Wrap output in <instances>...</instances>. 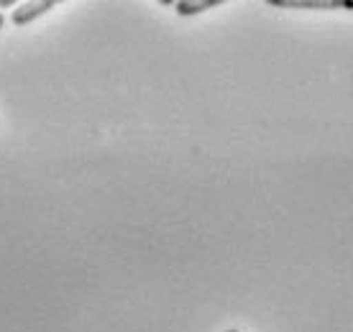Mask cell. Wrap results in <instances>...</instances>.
I'll list each match as a JSON object with an SVG mask.
<instances>
[{"label":"cell","mask_w":353,"mask_h":332,"mask_svg":"<svg viewBox=\"0 0 353 332\" xmlns=\"http://www.w3.org/2000/svg\"><path fill=\"white\" fill-rule=\"evenodd\" d=\"M272 8H307V10H330L351 8V0H266Z\"/></svg>","instance_id":"cell-1"},{"label":"cell","mask_w":353,"mask_h":332,"mask_svg":"<svg viewBox=\"0 0 353 332\" xmlns=\"http://www.w3.org/2000/svg\"><path fill=\"white\" fill-rule=\"evenodd\" d=\"M52 8H57V3H54V0H31V3L16 6V10H13L10 21H13L16 26H26V23L36 21L39 16H44L46 10H52Z\"/></svg>","instance_id":"cell-2"},{"label":"cell","mask_w":353,"mask_h":332,"mask_svg":"<svg viewBox=\"0 0 353 332\" xmlns=\"http://www.w3.org/2000/svg\"><path fill=\"white\" fill-rule=\"evenodd\" d=\"M218 6H223V0H179V3H174L179 16H197V13L218 8Z\"/></svg>","instance_id":"cell-3"},{"label":"cell","mask_w":353,"mask_h":332,"mask_svg":"<svg viewBox=\"0 0 353 332\" xmlns=\"http://www.w3.org/2000/svg\"><path fill=\"white\" fill-rule=\"evenodd\" d=\"M16 0H0V8H16Z\"/></svg>","instance_id":"cell-4"},{"label":"cell","mask_w":353,"mask_h":332,"mask_svg":"<svg viewBox=\"0 0 353 332\" xmlns=\"http://www.w3.org/2000/svg\"><path fill=\"white\" fill-rule=\"evenodd\" d=\"M3 23H6V18H3V13H0V28H3Z\"/></svg>","instance_id":"cell-5"},{"label":"cell","mask_w":353,"mask_h":332,"mask_svg":"<svg viewBox=\"0 0 353 332\" xmlns=\"http://www.w3.org/2000/svg\"><path fill=\"white\" fill-rule=\"evenodd\" d=\"M228 332H239V330H228Z\"/></svg>","instance_id":"cell-6"},{"label":"cell","mask_w":353,"mask_h":332,"mask_svg":"<svg viewBox=\"0 0 353 332\" xmlns=\"http://www.w3.org/2000/svg\"><path fill=\"white\" fill-rule=\"evenodd\" d=\"M351 10H353V6H351Z\"/></svg>","instance_id":"cell-7"}]
</instances>
